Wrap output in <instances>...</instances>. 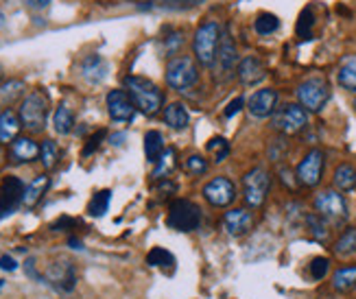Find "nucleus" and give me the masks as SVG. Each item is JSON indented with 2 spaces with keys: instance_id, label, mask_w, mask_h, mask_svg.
Wrapping results in <instances>:
<instances>
[{
  "instance_id": "obj_28",
  "label": "nucleus",
  "mask_w": 356,
  "mask_h": 299,
  "mask_svg": "<svg viewBox=\"0 0 356 299\" xmlns=\"http://www.w3.org/2000/svg\"><path fill=\"white\" fill-rule=\"evenodd\" d=\"M164 153V138L160 131L151 129L145 134V155L151 164H156L160 160V155Z\"/></svg>"
},
{
  "instance_id": "obj_32",
  "label": "nucleus",
  "mask_w": 356,
  "mask_h": 299,
  "mask_svg": "<svg viewBox=\"0 0 356 299\" xmlns=\"http://www.w3.org/2000/svg\"><path fill=\"white\" fill-rule=\"evenodd\" d=\"M334 254L341 256V258H348V256H354L356 254V229H346L341 236H339V241L334 243Z\"/></svg>"
},
{
  "instance_id": "obj_55",
  "label": "nucleus",
  "mask_w": 356,
  "mask_h": 299,
  "mask_svg": "<svg viewBox=\"0 0 356 299\" xmlns=\"http://www.w3.org/2000/svg\"><path fill=\"white\" fill-rule=\"evenodd\" d=\"M5 289V280H0V291H3Z\"/></svg>"
},
{
  "instance_id": "obj_47",
  "label": "nucleus",
  "mask_w": 356,
  "mask_h": 299,
  "mask_svg": "<svg viewBox=\"0 0 356 299\" xmlns=\"http://www.w3.org/2000/svg\"><path fill=\"white\" fill-rule=\"evenodd\" d=\"M24 271H26V275L29 277H33V280H38V282H44V277L38 273V269H35V258H29L26 262H24Z\"/></svg>"
},
{
  "instance_id": "obj_23",
  "label": "nucleus",
  "mask_w": 356,
  "mask_h": 299,
  "mask_svg": "<svg viewBox=\"0 0 356 299\" xmlns=\"http://www.w3.org/2000/svg\"><path fill=\"white\" fill-rule=\"evenodd\" d=\"M49 186H51V177L49 175H40L35 177L33 181H31L26 186V191H24V199H22V206L24 208H35L38 203L42 201V197L46 195V191H49Z\"/></svg>"
},
{
  "instance_id": "obj_46",
  "label": "nucleus",
  "mask_w": 356,
  "mask_h": 299,
  "mask_svg": "<svg viewBox=\"0 0 356 299\" xmlns=\"http://www.w3.org/2000/svg\"><path fill=\"white\" fill-rule=\"evenodd\" d=\"M0 269L3 271H15L18 269V260H15L13 256H9V254H5V256H0Z\"/></svg>"
},
{
  "instance_id": "obj_37",
  "label": "nucleus",
  "mask_w": 356,
  "mask_h": 299,
  "mask_svg": "<svg viewBox=\"0 0 356 299\" xmlns=\"http://www.w3.org/2000/svg\"><path fill=\"white\" fill-rule=\"evenodd\" d=\"M206 149H208V153L214 155V162H216V164L225 162V160H227V155H229V145H227V140H225V138H212Z\"/></svg>"
},
{
  "instance_id": "obj_7",
  "label": "nucleus",
  "mask_w": 356,
  "mask_h": 299,
  "mask_svg": "<svg viewBox=\"0 0 356 299\" xmlns=\"http://www.w3.org/2000/svg\"><path fill=\"white\" fill-rule=\"evenodd\" d=\"M269 188H271V175L265 170V168H252L245 172L243 177V197H245V203L250 208H262V203L267 201V195H269Z\"/></svg>"
},
{
  "instance_id": "obj_12",
  "label": "nucleus",
  "mask_w": 356,
  "mask_h": 299,
  "mask_svg": "<svg viewBox=\"0 0 356 299\" xmlns=\"http://www.w3.org/2000/svg\"><path fill=\"white\" fill-rule=\"evenodd\" d=\"M24 191H26V186L20 177L7 175L3 179V184H0V218L11 216L22 206Z\"/></svg>"
},
{
  "instance_id": "obj_54",
  "label": "nucleus",
  "mask_w": 356,
  "mask_h": 299,
  "mask_svg": "<svg viewBox=\"0 0 356 299\" xmlns=\"http://www.w3.org/2000/svg\"><path fill=\"white\" fill-rule=\"evenodd\" d=\"M3 24H5V13L0 11V26H3Z\"/></svg>"
},
{
  "instance_id": "obj_45",
  "label": "nucleus",
  "mask_w": 356,
  "mask_h": 299,
  "mask_svg": "<svg viewBox=\"0 0 356 299\" xmlns=\"http://www.w3.org/2000/svg\"><path fill=\"white\" fill-rule=\"evenodd\" d=\"M243 107H245V99H243V97H236L234 101H232V103H229V105L225 107V116H227V118L236 116V114L241 112Z\"/></svg>"
},
{
  "instance_id": "obj_40",
  "label": "nucleus",
  "mask_w": 356,
  "mask_h": 299,
  "mask_svg": "<svg viewBox=\"0 0 356 299\" xmlns=\"http://www.w3.org/2000/svg\"><path fill=\"white\" fill-rule=\"evenodd\" d=\"M186 172H191V175H204V172L208 170V160L204 155H191L188 160H186Z\"/></svg>"
},
{
  "instance_id": "obj_8",
  "label": "nucleus",
  "mask_w": 356,
  "mask_h": 299,
  "mask_svg": "<svg viewBox=\"0 0 356 299\" xmlns=\"http://www.w3.org/2000/svg\"><path fill=\"white\" fill-rule=\"evenodd\" d=\"M308 124V112L298 103H286L277 107L271 118V127L284 136H296Z\"/></svg>"
},
{
  "instance_id": "obj_10",
  "label": "nucleus",
  "mask_w": 356,
  "mask_h": 299,
  "mask_svg": "<svg viewBox=\"0 0 356 299\" xmlns=\"http://www.w3.org/2000/svg\"><path fill=\"white\" fill-rule=\"evenodd\" d=\"M315 210L319 216L326 218L328 223H341L348 218V203L343 195H339L337 191H321L315 197Z\"/></svg>"
},
{
  "instance_id": "obj_25",
  "label": "nucleus",
  "mask_w": 356,
  "mask_h": 299,
  "mask_svg": "<svg viewBox=\"0 0 356 299\" xmlns=\"http://www.w3.org/2000/svg\"><path fill=\"white\" fill-rule=\"evenodd\" d=\"M177 153H175V149L173 147H168V149H164V153L160 155V160L156 162V168H153V179H166L171 172L175 170V166H177V157H175Z\"/></svg>"
},
{
  "instance_id": "obj_29",
  "label": "nucleus",
  "mask_w": 356,
  "mask_h": 299,
  "mask_svg": "<svg viewBox=\"0 0 356 299\" xmlns=\"http://www.w3.org/2000/svg\"><path fill=\"white\" fill-rule=\"evenodd\" d=\"M332 286L339 293H350L352 289H356V266H341L332 275Z\"/></svg>"
},
{
  "instance_id": "obj_42",
  "label": "nucleus",
  "mask_w": 356,
  "mask_h": 299,
  "mask_svg": "<svg viewBox=\"0 0 356 299\" xmlns=\"http://www.w3.org/2000/svg\"><path fill=\"white\" fill-rule=\"evenodd\" d=\"M105 138H107V131H105V129H99L97 134H92V136L88 138V143H86V147H83L81 155H83V157L92 155V153H95V151L101 147V143H103Z\"/></svg>"
},
{
  "instance_id": "obj_11",
  "label": "nucleus",
  "mask_w": 356,
  "mask_h": 299,
  "mask_svg": "<svg viewBox=\"0 0 356 299\" xmlns=\"http://www.w3.org/2000/svg\"><path fill=\"white\" fill-rule=\"evenodd\" d=\"M323 166H326V155H323V151L311 149L304 155V160L298 164L296 177L302 186L315 188V186H319V181L323 177Z\"/></svg>"
},
{
  "instance_id": "obj_41",
  "label": "nucleus",
  "mask_w": 356,
  "mask_h": 299,
  "mask_svg": "<svg viewBox=\"0 0 356 299\" xmlns=\"http://www.w3.org/2000/svg\"><path fill=\"white\" fill-rule=\"evenodd\" d=\"M328 271H330V260L328 258H313V262H311V275H313V280H323L328 275Z\"/></svg>"
},
{
  "instance_id": "obj_39",
  "label": "nucleus",
  "mask_w": 356,
  "mask_h": 299,
  "mask_svg": "<svg viewBox=\"0 0 356 299\" xmlns=\"http://www.w3.org/2000/svg\"><path fill=\"white\" fill-rule=\"evenodd\" d=\"M181 38H184L181 31H173L171 35L164 38V42H162V51H164V55L177 57V53H179V49H181V42H184Z\"/></svg>"
},
{
  "instance_id": "obj_52",
  "label": "nucleus",
  "mask_w": 356,
  "mask_h": 299,
  "mask_svg": "<svg viewBox=\"0 0 356 299\" xmlns=\"http://www.w3.org/2000/svg\"><path fill=\"white\" fill-rule=\"evenodd\" d=\"M179 3H186V5H197V3H201V0H179Z\"/></svg>"
},
{
  "instance_id": "obj_56",
  "label": "nucleus",
  "mask_w": 356,
  "mask_h": 299,
  "mask_svg": "<svg viewBox=\"0 0 356 299\" xmlns=\"http://www.w3.org/2000/svg\"><path fill=\"white\" fill-rule=\"evenodd\" d=\"M354 107H356V99H354Z\"/></svg>"
},
{
  "instance_id": "obj_3",
  "label": "nucleus",
  "mask_w": 356,
  "mask_h": 299,
  "mask_svg": "<svg viewBox=\"0 0 356 299\" xmlns=\"http://www.w3.org/2000/svg\"><path fill=\"white\" fill-rule=\"evenodd\" d=\"M49 105H51L49 94L44 90H33L29 97H24L20 103V112H18L22 127L33 134L44 131L46 118H49Z\"/></svg>"
},
{
  "instance_id": "obj_30",
  "label": "nucleus",
  "mask_w": 356,
  "mask_h": 299,
  "mask_svg": "<svg viewBox=\"0 0 356 299\" xmlns=\"http://www.w3.org/2000/svg\"><path fill=\"white\" fill-rule=\"evenodd\" d=\"M337 79H339V86L348 92H354L356 94V57H348L341 68L337 72Z\"/></svg>"
},
{
  "instance_id": "obj_49",
  "label": "nucleus",
  "mask_w": 356,
  "mask_h": 299,
  "mask_svg": "<svg viewBox=\"0 0 356 299\" xmlns=\"http://www.w3.org/2000/svg\"><path fill=\"white\" fill-rule=\"evenodd\" d=\"M282 181L289 186V188H293V186H296V179H293V175H291V172L289 170H282Z\"/></svg>"
},
{
  "instance_id": "obj_5",
  "label": "nucleus",
  "mask_w": 356,
  "mask_h": 299,
  "mask_svg": "<svg viewBox=\"0 0 356 299\" xmlns=\"http://www.w3.org/2000/svg\"><path fill=\"white\" fill-rule=\"evenodd\" d=\"M166 225L175 232H195L201 227V210L188 199H175L168 206Z\"/></svg>"
},
{
  "instance_id": "obj_22",
  "label": "nucleus",
  "mask_w": 356,
  "mask_h": 299,
  "mask_svg": "<svg viewBox=\"0 0 356 299\" xmlns=\"http://www.w3.org/2000/svg\"><path fill=\"white\" fill-rule=\"evenodd\" d=\"M22 129L20 116L13 112V109H5L0 112V143L3 145H11L15 138H18Z\"/></svg>"
},
{
  "instance_id": "obj_20",
  "label": "nucleus",
  "mask_w": 356,
  "mask_h": 299,
  "mask_svg": "<svg viewBox=\"0 0 356 299\" xmlns=\"http://www.w3.org/2000/svg\"><path fill=\"white\" fill-rule=\"evenodd\" d=\"M81 76L86 79L88 83H101L103 79L107 76V61L97 55V53H92V55H86L83 61H81Z\"/></svg>"
},
{
  "instance_id": "obj_16",
  "label": "nucleus",
  "mask_w": 356,
  "mask_h": 299,
  "mask_svg": "<svg viewBox=\"0 0 356 299\" xmlns=\"http://www.w3.org/2000/svg\"><path fill=\"white\" fill-rule=\"evenodd\" d=\"M221 225L232 239H243V236H247L254 227V214L247 208H234L223 214Z\"/></svg>"
},
{
  "instance_id": "obj_13",
  "label": "nucleus",
  "mask_w": 356,
  "mask_h": 299,
  "mask_svg": "<svg viewBox=\"0 0 356 299\" xmlns=\"http://www.w3.org/2000/svg\"><path fill=\"white\" fill-rule=\"evenodd\" d=\"M44 280H46V284H51L59 293H70L76 286V269L70 260H57L49 264Z\"/></svg>"
},
{
  "instance_id": "obj_24",
  "label": "nucleus",
  "mask_w": 356,
  "mask_h": 299,
  "mask_svg": "<svg viewBox=\"0 0 356 299\" xmlns=\"http://www.w3.org/2000/svg\"><path fill=\"white\" fill-rule=\"evenodd\" d=\"M337 191L341 193H350L356 188V168L352 164H339L334 170V177H332Z\"/></svg>"
},
{
  "instance_id": "obj_44",
  "label": "nucleus",
  "mask_w": 356,
  "mask_h": 299,
  "mask_svg": "<svg viewBox=\"0 0 356 299\" xmlns=\"http://www.w3.org/2000/svg\"><path fill=\"white\" fill-rule=\"evenodd\" d=\"M74 225H76L74 218H70V216H61V218H57V221L51 225V229H53V232H64V229H70V227H74Z\"/></svg>"
},
{
  "instance_id": "obj_9",
  "label": "nucleus",
  "mask_w": 356,
  "mask_h": 299,
  "mask_svg": "<svg viewBox=\"0 0 356 299\" xmlns=\"http://www.w3.org/2000/svg\"><path fill=\"white\" fill-rule=\"evenodd\" d=\"M212 68H214V76L219 79V81H229V79L236 74L238 49L234 44V38H232L229 33H225V31H223V38H221V44H219V53H216Z\"/></svg>"
},
{
  "instance_id": "obj_18",
  "label": "nucleus",
  "mask_w": 356,
  "mask_h": 299,
  "mask_svg": "<svg viewBox=\"0 0 356 299\" xmlns=\"http://www.w3.org/2000/svg\"><path fill=\"white\" fill-rule=\"evenodd\" d=\"M265 74H267L265 64H262V61H260L258 57L250 55V57H243V59L238 61L236 76L241 79V83H243V86H256V83L262 81V79H265Z\"/></svg>"
},
{
  "instance_id": "obj_17",
  "label": "nucleus",
  "mask_w": 356,
  "mask_h": 299,
  "mask_svg": "<svg viewBox=\"0 0 356 299\" xmlns=\"http://www.w3.org/2000/svg\"><path fill=\"white\" fill-rule=\"evenodd\" d=\"M277 101H280V94L273 88H262L254 92L250 101H247V109L254 118H269L277 109Z\"/></svg>"
},
{
  "instance_id": "obj_43",
  "label": "nucleus",
  "mask_w": 356,
  "mask_h": 299,
  "mask_svg": "<svg viewBox=\"0 0 356 299\" xmlns=\"http://www.w3.org/2000/svg\"><path fill=\"white\" fill-rule=\"evenodd\" d=\"M269 160L271 162H280L284 160V153H286V145H284V140H273V143L269 145Z\"/></svg>"
},
{
  "instance_id": "obj_2",
  "label": "nucleus",
  "mask_w": 356,
  "mask_h": 299,
  "mask_svg": "<svg viewBox=\"0 0 356 299\" xmlns=\"http://www.w3.org/2000/svg\"><path fill=\"white\" fill-rule=\"evenodd\" d=\"M221 38H223V26L216 20H206L197 26L195 38H193V53H195V59L204 68L214 66Z\"/></svg>"
},
{
  "instance_id": "obj_51",
  "label": "nucleus",
  "mask_w": 356,
  "mask_h": 299,
  "mask_svg": "<svg viewBox=\"0 0 356 299\" xmlns=\"http://www.w3.org/2000/svg\"><path fill=\"white\" fill-rule=\"evenodd\" d=\"M122 140H125V134H118V136H112V138H110V143H112L114 147H120V145H122Z\"/></svg>"
},
{
  "instance_id": "obj_27",
  "label": "nucleus",
  "mask_w": 356,
  "mask_h": 299,
  "mask_svg": "<svg viewBox=\"0 0 356 299\" xmlns=\"http://www.w3.org/2000/svg\"><path fill=\"white\" fill-rule=\"evenodd\" d=\"M147 264L156 266V269L173 271L175 269V256L171 254V251H166L164 247H153L147 254Z\"/></svg>"
},
{
  "instance_id": "obj_26",
  "label": "nucleus",
  "mask_w": 356,
  "mask_h": 299,
  "mask_svg": "<svg viewBox=\"0 0 356 299\" xmlns=\"http://www.w3.org/2000/svg\"><path fill=\"white\" fill-rule=\"evenodd\" d=\"M53 127L59 136H68L74 129V114L68 105L61 103L53 114Z\"/></svg>"
},
{
  "instance_id": "obj_53",
  "label": "nucleus",
  "mask_w": 356,
  "mask_h": 299,
  "mask_svg": "<svg viewBox=\"0 0 356 299\" xmlns=\"http://www.w3.org/2000/svg\"><path fill=\"white\" fill-rule=\"evenodd\" d=\"M3 76H5V70H3V66H0V86H3Z\"/></svg>"
},
{
  "instance_id": "obj_19",
  "label": "nucleus",
  "mask_w": 356,
  "mask_h": 299,
  "mask_svg": "<svg viewBox=\"0 0 356 299\" xmlns=\"http://www.w3.org/2000/svg\"><path fill=\"white\" fill-rule=\"evenodd\" d=\"M9 157L13 164H26L40 157V145L33 138H15L9 149Z\"/></svg>"
},
{
  "instance_id": "obj_33",
  "label": "nucleus",
  "mask_w": 356,
  "mask_h": 299,
  "mask_svg": "<svg viewBox=\"0 0 356 299\" xmlns=\"http://www.w3.org/2000/svg\"><path fill=\"white\" fill-rule=\"evenodd\" d=\"M40 160L46 170H53L59 162V149L55 145V140H44L40 145Z\"/></svg>"
},
{
  "instance_id": "obj_50",
  "label": "nucleus",
  "mask_w": 356,
  "mask_h": 299,
  "mask_svg": "<svg viewBox=\"0 0 356 299\" xmlns=\"http://www.w3.org/2000/svg\"><path fill=\"white\" fill-rule=\"evenodd\" d=\"M68 245H70L72 249H83V243H81L79 239H74V236H70V239H68Z\"/></svg>"
},
{
  "instance_id": "obj_38",
  "label": "nucleus",
  "mask_w": 356,
  "mask_h": 299,
  "mask_svg": "<svg viewBox=\"0 0 356 299\" xmlns=\"http://www.w3.org/2000/svg\"><path fill=\"white\" fill-rule=\"evenodd\" d=\"M313 24H315V15H313V9L311 7H306L300 15V20H298V35L302 40H308L311 38V31H313Z\"/></svg>"
},
{
  "instance_id": "obj_14",
  "label": "nucleus",
  "mask_w": 356,
  "mask_h": 299,
  "mask_svg": "<svg viewBox=\"0 0 356 299\" xmlns=\"http://www.w3.org/2000/svg\"><path fill=\"white\" fill-rule=\"evenodd\" d=\"M204 197L212 208H227L236 199V186L227 177H214L204 186Z\"/></svg>"
},
{
  "instance_id": "obj_48",
  "label": "nucleus",
  "mask_w": 356,
  "mask_h": 299,
  "mask_svg": "<svg viewBox=\"0 0 356 299\" xmlns=\"http://www.w3.org/2000/svg\"><path fill=\"white\" fill-rule=\"evenodd\" d=\"M22 3H24L29 9H44V7H49L51 0H22Z\"/></svg>"
},
{
  "instance_id": "obj_31",
  "label": "nucleus",
  "mask_w": 356,
  "mask_h": 299,
  "mask_svg": "<svg viewBox=\"0 0 356 299\" xmlns=\"http://www.w3.org/2000/svg\"><path fill=\"white\" fill-rule=\"evenodd\" d=\"M306 227H308V232L313 234L315 241H319V243L328 241V236H330L328 221L323 216H319L317 212L315 214H306Z\"/></svg>"
},
{
  "instance_id": "obj_6",
  "label": "nucleus",
  "mask_w": 356,
  "mask_h": 299,
  "mask_svg": "<svg viewBox=\"0 0 356 299\" xmlns=\"http://www.w3.org/2000/svg\"><path fill=\"white\" fill-rule=\"evenodd\" d=\"M300 105L306 112H321L326 103L330 101V86L326 79L321 76H311L302 81L296 90Z\"/></svg>"
},
{
  "instance_id": "obj_36",
  "label": "nucleus",
  "mask_w": 356,
  "mask_h": 299,
  "mask_svg": "<svg viewBox=\"0 0 356 299\" xmlns=\"http://www.w3.org/2000/svg\"><path fill=\"white\" fill-rule=\"evenodd\" d=\"M24 94V81H18V79H13V81H7L0 86V99L5 103H13L18 101Z\"/></svg>"
},
{
  "instance_id": "obj_34",
  "label": "nucleus",
  "mask_w": 356,
  "mask_h": 299,
  "mask_svg": "<svg viewBox=\"0 0 356 299\" xmlns=\"http://www.w3.org/2000/svg\"><path fill=\"white\" fill-rule=\"evenodd\" d=\"M110 201H112V191H107V188L105 191H99L88 203V214L90 216H103L107 212V208H110Z\"/></svg>"
},
{
  "instance_id": "obj_1",
  "label": "nucleus",
  "mask_w": 356,
  "mask_h": 299,
  "mask_svg": "<svg viewBox=\"0 0 356 299\" xmlns=\"http://www.w3.org/2000/svg\"><path fill=\"white\" fill-rule=\"evenodd\" d=\"M125 92L129 94L138 112H143L145 116H158L164 109V92L147 76L129 74L125 79Z\"/></svg>"
},
{
  "instance_id": "obj_15",
  "label": "nucleus",
  "mask_w": 356,
  "mask_h": 299,
  "mask_svg": "<svg viewBox=\"0 0 356 299\" xmlns=\"http://www.w3.org/2000/svg\"><path fill=\"white\" fill-rule=\"evenodd\" d=\"M107 114L114 122H131L136 116V105L129 99V94L125 90H112L107 92Z\"/></svg>"
},
{
  "instance_id": "obj_4",
  "label": "nucleus",
  "mask_w": 356,
  "mask_h": 299,
  "mask_svg": "<svg viewBox=\"0 0 356 299\" xmlns=\"http://www.w3.org/2000/svg\"><path fill=\"white\" fill-rule=\"evenodd\" d=\"M166 83L175 92H186L199 83V66L188 55L171 57L166 64Z\"/></svg>"
},
{
  "instance_id": "obj_21",
  "label": "nucleus",
  "mask_w": 356,
  "mask_h": 299,
  "mask_svg": "<svg viewBox=\"0 0 356 299\" xmlns=\"http://www.w3.org/2000/svg\"><path fill=\"white\" fill-rule=\"evenodd\" d=\"M162 118H164V124H168V127H171L173 131H184L186 127H188V122H191L188 109H186L181 103H168V105H164Z\"/></svg>"
},
{
  "instance_id": "obj_35",
  "label": "nucleus",
  "mask_w": 356,
  "mask_h": 299,
  "mask_svg": "<svg viewBox=\"0 0 356 299\" xmlns=\"http://www.w3.org/2000/svg\"><path fill=\"white\" fill-rule=\"evenodd\" d=\"M277 26H280V20H277V15H273V13H260L254 22V29L258 35H271L277 31Z\"/></svg>"
}]
</instances>
